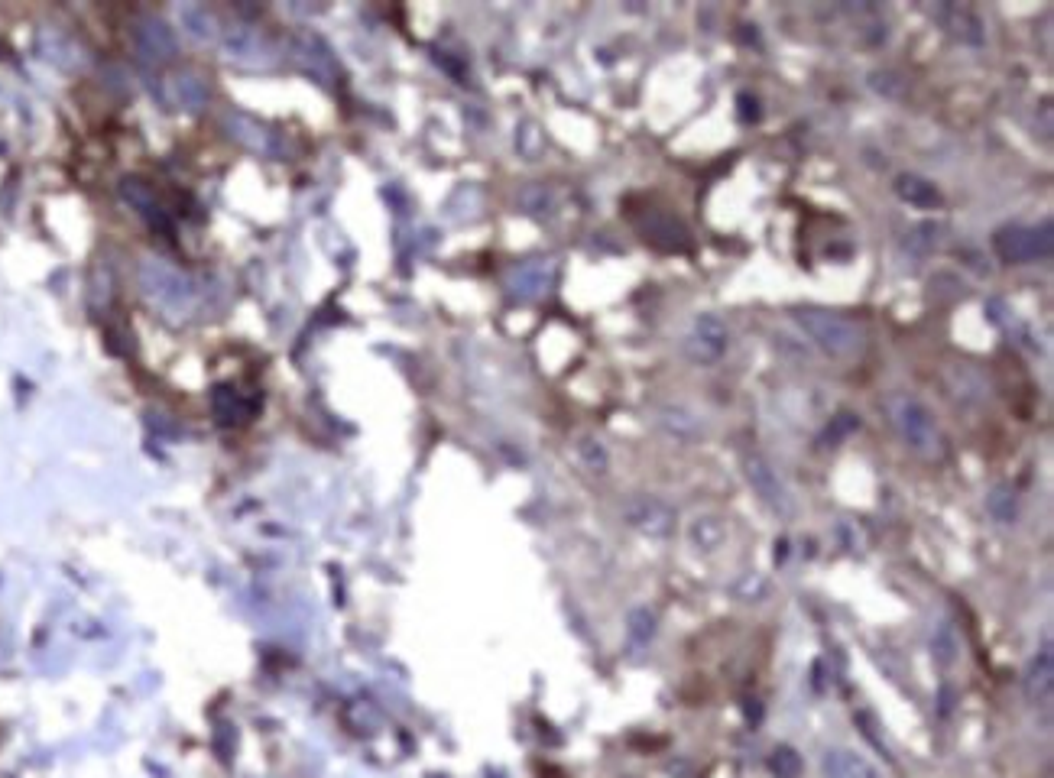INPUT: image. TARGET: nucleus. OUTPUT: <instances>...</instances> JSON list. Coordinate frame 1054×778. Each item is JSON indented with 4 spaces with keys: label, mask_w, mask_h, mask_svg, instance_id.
<instances>
[{
    "label": "nucleus",
    "mask_w": 1054,
    "mask_h": 778,
    "mask_svg": "<svg viewBox=\"0 0 1054 778\" xmlns=\"http://www.w3.org/2000/svg\"><path fill=\"white\" fill-rule=\"evenodd\" d=\"M886 412H889L892 428H896L902 441L915 454H922V458H935V454H941L944 438L938 432V422L931 419V412L925 409V402H918L909 393H892L886 399Z\"/></svg>",
    "instance_id": "1"
},
{
    "label": "nucleus",
    "mask_w": 1054,
    "mask_h": 778,
    "mask_svg": "<svg viewBox=\"0 0 1054 778\" xmlns=\"http://www.w3.org/2000/svg\"><path fill=\"white\" fill-rule=\"evenodd\" d=\"M795 321L831 357H857L863 351V331L857 328V321H850L844 315L824 312V308H802L795 315Z\"/></svg>",
    "instance_id": "2"
},
{
    "label": "nucleus",
    "mask_w": 1054,
    "mask_h": 778,
    "mask_svg": "<svg viewBox=\"0 0 1054 778\" xmlns=\"http://www.w3.org/2000/svg\"><path fill=\"white\" fill-rule=\"evenodd\" d=\"M140 286L146 292V299L163 308V312H182L192 302V283L166 260H143Z\"/></svg>",
    "instance_id": "3"
},
{
    "label": "nucleus",
    "mask_w": 1054,
    "mask_h": 778,
    "mask_svg": "<svg viewBox=\"0 0 1054 778\" xmlns=\"http://www.w3.org/2000/svg\"><path fill=\"white\" fill-rule=\"evenodd\" d=\"M996 253L1006 263H1032V260H1048L1051 257V221L1038 227H1006L996 234Z\"/></svg>",
    "instance_id": "4"
},
{
    "label": "nucleus",
    "mask_w": 1054,
    "mask_h": 778,
    "mask_svg": "<svg viewBox=\"0 0 1054 778\" xmlns=\"http://www.w3.org/2000/svg\"><path fill=\"white\" fill-rule=\"evenodd\" d=\"M727 351V328L714 315H701L688 338V354L695 360H717Z\"/></svg>",
    "instance_id": "5"
},
{
    "label": "nucleus",
    "mask_w": 1054,
    "mask_h": 778,
    "mask_svg": "<svg viewBox=\"0 0 1054 778\" xmlns=\"http://www.w3.org/2000/svg\"><path fill=\"white\" fill-rule=\"evenodd\" d=\"M746 477H750L753 490L763 496V500H766L772 509H782V513H789V509H792L789 490L782 487L779 474L772 471V467H769L763 458H750V461H746Z\"/></svg>",
    "instance_id": "6"
},
{
    "label": "nucleus",
    "mask_w": 1054,
    "mask_h": 778,
    "mask_svg": "<svg viewBox=\"0 0 1054 778\" xmlns=\"http://www.w3.org/2000/svg\"><path fill=\"white\" fill-rule=\"evenodd\" d=\"M626 513H630L633 526L646 535H669L672 522H675V513L662 500H656V496H639Z\"/></svg>",
    "instance_id": "7"
},
{
    "label": "nucleus",
    "mask_w": 1054,
    "mask_h": 778,
    "mask_svg": "<svg viewBox=\"0 0 1054 778\" xmlns=\"http://www.w3.org/2000/svg\"><path fill=\"white\" fill-rule=\"evenodd\" d=\"M133 39H137V46L146 59H166L176 52V36H172V30L156 17H143L137 23V30H133Z\"/></svg>",
    "instance_id": "8"
},
{
    "label": "nucleus",
    "mask_w": 1054,
    "mask_h": 778,
    "mask_svg": "<svg viewBox=\"0 0 1054 778\" xmlns=\"http://www.w3.org/2000/svg\"><path fill=\"white\" fill-rule=\"evenodd\" d=\"M1051 688H1054V665H1051V649L1045 646L1042 652L1035 655L1029 672H1025V697L1038 707L1051 701Z\"/></svg>",
    "instance_id": "9"
},
{
    "label": "nucleus",
    "mask_w": 1054,
    "mask_h": 778,
    "mask_svg": "<svg viewBox=\"0 0 1054 778\" xmlns=\"http://www.w3.org/2000/svg\"><path fill=\"white\" fill-rule=\"evenodd\" d=\"M824 772L827 778H879L870 762H863L853 753H840V749L824 756Z\"/></svg>",
    "instance_id": "10"
},
{
    "label": "nucleus",
    "mask_w": 1054,
    "mask_h": 778,
    "mask_svg": "<svg viewBox=\"0 0 1054 778\" xmlns=\"http://www.w3.org/2000/svg\"><path fill=\"white\" fill-rule=\"evenodd\" d=\"M896 192H899L905 201H909V205H915V208H935L938 201H941V195H938L935 185L925 182V179H918V176H902V179L896 182Z\"/></svg>",
    "instance_id": "11"
},
{
    "label": "nucleus",
    "mask_w": 1054,
    "mask_h": 778,
    "mask_svg": "<svg viewBox=\"0 0 1054 778\" xmlns=\"http://www.w3.org/2000/svg\"><path fill=\"white\" fill-rule=\"evenodd\" d=\"M769 769H772V775H779V778H798V775H802V756H798L795 749H789V746H779L776 753L769 756Z\"/></svg>",
    "instance_id": "12"
},
{
    "label": "nucleus",
    "mask_w": 1054,
    "mask_h": 778,
    "mask_svg": "<svg viewBox=\"0 0 1054 778\" xmlns=\"http://www.w3.org/2000/svg\"><path fill=\"white\" fill-rule=\"evenodd\" d=\"M182 17L189 20V26H192V33H195V36H202V39H211V36H215V20H211L205 10L185 7V10H182Z\"/></svg>",
    "instance_id": "13"
}]
</instances>
